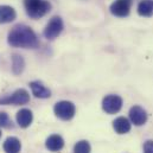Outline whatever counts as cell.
<instances>
[{"mask_svg": "<svg viewBox=\"0 0 153 153\" xmlns=\"http://www.w3.org/2000/svg\"><path fill=\"white\" fill-rule=\"evenodd\" d=\"M16 11L7 5L0 6V24H7L16 19Z\"/></svg>", "mask_w": 153, "mask_h": 153, "instance_id": "13", "label": "cell"}, {"mask_svg": "<svg viewBox=\"0 0 153 153\" xmlns=\"http://www.w3.org/2000/svg\"><path fill=\"white\" fill-rule=\"evenodd\" d=\"M63 31V22L59 17H53L51 20L48 23L45 30H44V36L46 39H55L61 35Z\"/></svg>", "mask_w": 153, "mask_h": 153, "instance_id": "5", "label": "cell"}, {"mask_svg": "<svg viewBox=\"0 0 153 153\" xmlns=\"http://www.w3.org/2000/svg\"><path fill=\"white\" fill-rule=\"evenodd\" d=\"M24 67H25V63H24V59L22 56L19 55H13L12 57V70L16 75L20 74L23 70H24Z\"/></svg>", "mask_w": 153, "mask_h": 153, "instance_id": "16", "label": "cell"}, {"mask_svg": "<svg viewBox=\"0 0 153 153\" xmlns=\"http://www.w3.org/2000/svg\"><path fill=\"white\" fill-rule=\"evenodd\" d=\"M138 13L141 17H152L153 0H141L138 5Z\"/></svg>", "mask_w": 153, "mask_h": 153, "instance_id": "15", "label": "cell"}, {"mask_svg": "<svg viewBox=\"0 0 153 153\" xmlns=\"http://www.w3.org/2000/svg\"><path fill=\"white\" fill-rule=\"evenodd\" d=\"M32 120H33V114H32V112L30 109L24 108V109H20L17 113V122L23 128L29 127L32 123Z\"/></svg>", "mask_w": 153, "mask_h": 153, "instance_id": "12", "label": "cell"}, {"mask_svg": "<svg viewBox=\"0 0 153 153\" xmlns=\"http://www.w3.org/2000/svg\"><path fill=\"white\" fill-rule=\"evenodd\" d=\"M122 107V99L117 95H107L102 100V109L107 114H115Z\"/></svg>", "mask_w": 153, "mask_h": 153, "instance_id": "6", "label": "cell"}, {"mask_svg": "<svg viewBox=\"0 0 153 153\" xmlns=\"http://www.w3.org/2000/svg\"><path fill=\"white\" fill-rule=\"evenodd\" d=\"M7 42L11 46L14 48H25L35 49L38 46V39L33 30L26 25H16L8 33Z\"/></svg>", "mask_w": 153, "mask_h": 153, "instance_id": "1", "label": "cell"}, {"mask_svg": "<svg viewBox=\"0 0 153 153\" xmlns=\"http://www.w3.org/2000/svg\"><path fill=\"white\" fill-rule=\"evenodd\" d=\"M45 146L49 151L51 152H57V151H61L64 146V140L61 135L58 134H53V135H50L46 141H45Z\"/></svg>", "mask_w": 153, "mask_h": 153, "instance_id": "9", "label": "cell"}, {"mask_svg": "<svg viewBox=\"0 0 153 153\" xmlns=\"http://www.w3.org/2000/svg\"><path fill=\"white\" fill-rule=\"evenodd\" d=\"M113 128L117 134H126L131 131V121L123 116L116 117L113 121Z\"/></svg>", "mask_w": 153, "mask_h": 153, "instance_id": "11", "label": "cell"}, {"mask_svg": "<svg viewBox=\"0 0 153 153\" xmlns=\"http://www.w3.org/2000/svg\"><path fill=\"white\" fill-rule=\"evenodd\" d=\"M144 153H153V140H147L144 144Z\"/></svg>", "mask_w": 153, "mask_h": 153, "instance_id": "19", "label": "cell"}, {"mask_svg": "<svg viewBox=\"0 0 153 153\" xmlns=\"http://www.w3.org/2000/svg\"><path fill=\"white\" fill-rule=\"evenodd\" d=\"M90 145L87 140H81L78 141L75 147H74V153H90Z\"/></svg>", "mask_w": 153, "mask_h": 153, "instance_id": "17", "label": "cell"}, {"mask_svg": "<svg viewBox=\"0 0 153 153\" xmlns=\"http://www.w3.org/2000/svg\"><path fill=\"white\" fill-rule=\"evenodd\" d=\"M129 119L135 126H143L147 121V113L140 106H134L129 109Z\"/></svg>", "mask_w": 153, "mask_h": 153, "instance_id": "8", "label": "cell"}, {"mask_svg": "<svg viewBox=\"0 0 153 153\" xmlns=\"http://www.w3.org/2000/svg\"><path fill=\"white\" fill-rule=\"evenodd\" d=\"M132 6V0H115L111 5V13L115 17H127Z\"/></svg>", "mask_w": 153, "mask_h": 153, "instance_id": "7", "label": "cell"}, {"mask_svg": "<svg viewBox=\"0 0 153 153\" xmlns=\"http://www.w3.org/2000/svg\"><path fill=\"white\" fill-rule=\"evenodd\" d=\"M30 87H31L32 94L36 97H38V99H48V97L51 96V91L42 82H38V81L31 82L30 83Z\"/></svg>", "mask_w": 153, "mask_h": 153, "instance_id": "10", "label": "cell"}, {"mask_svg": "<svg viewBox=\"0 0 153 153\" xmlns=\"http://www.w3.org/2000/svg\"><path fill=\"white\" fill-rule=\"evenodd\" d=\"M0 127H2V128H12L13 127L11 119L4 112H0Z\"/></svg>", "mask_w": 153, "mask_h": 153, "instance_id": "18", "label": "cell"}, {"mask_svg": "<svg viewBox=\"0 0 153 153\" xmlns=\"http://www.w3.org/2000/svg\"><path fill=\"white\" fill-rule=\"evenodd\" d=\"M53 111L57 117H59L61 120L68 121L74 117L76 108H75V105L70 101H59L55 105Z\"/></svg>", "mask_w": 153, "mask_h": 153, "instance_id": "3", "label": "cell"}, {"mask_svg": "<svg viewBox=\"0 0 153 153\" xmlns=\"http://www.w3.org/2000/svg\"><path fill=\"white\" fill-rule=\"evenodd\" d=\"M24 6L27 16L33 19L45 16L51 8V5L45 0H24Z\"/></svg>", "mask_w": 153, "mask_h": 153, "instance_id": "2", "label": "cell"}, {"mask_svg": "<svg viewBox=\"0 0 153 153\" xmlns=\"http://www.w3.org/2000/svg\"><path fill=\"white\" fill-rule=\"evenodd\" d=\"M0 138H1V131H0Z\"/></svg>", "mask_w": 153, "mask_h": 153, "instance_id": "20", "label": "cell"}, {"mask_svg": "<svg viewBox=\"0 0 153 153\" xmlns=\"http://www.w3.org/2000/svg\"><path fill=\"white\" fill-rule=\"evenodd\" d=\"M22 150V144L18 138L10 137L4 143V151L6 153H19Z\"/></svg>", "mask_w": 153, "mask_h": 153, "instance_id": "14", "label": "cell"}, {"mask_svg": "<svg viewBox=\"0 0 153 153\" xmlns=\"http://www.w3.org/2000/svg\"><path fill=\"white\" fill-rule=\"evenodd\" d=\"M30 101V95L25 89H18L12 95L0 100V105H26Z\"/></svg>", "mask_w": 153, "mask_h": 153, "instance_id": "4", "label": "cell"}]
</instances>
